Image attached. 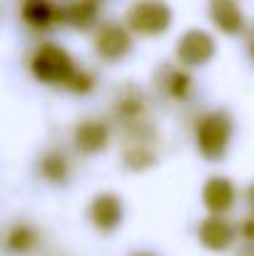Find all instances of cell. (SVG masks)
<instances>
[{
  "instance_id": "6da1fadb",
  "label": "cell",
  "mask_w": 254,
  "mask_h": 256,
  "mask_svg": "<svg viewBox=\"0 0 254 256\" xmlns=\"http://www.w3.org/2000/svg\"><path fill=\"white\" fill-rule=\"evenodd\" d=\"M30 70L35 75V80L40 82H50V85H70L73 78L78 75V68L73 62V58L60 48V45H43L33 60H30Z\"/></svg>"
},
{
  "instance_id": "ba28073f",
  "label": "cell",
  "mask_w": 254,
  "mask_h": 256,
  "mask_svg": "<svg viewBox=\"0 0 254 256\" xmlns=\"http://www.w3.org/2000/svg\"><path fill=\"white\" fill-rule=\"evenodd\" d=\"M90 219L100 232H112L122 222V202L115 194H100L90 204Z\"/></svg>"
},
{
  "instance_id": "3957f363",
  "label": "cell",
  "mask_w": 254,
  "mask_h": 256,
  "mask_svg": "<svg viewBox=\"0 0 254 256\" xmlns=\"http://www.w3.org/2000/svg\"><path fill=\"white\" fill-rule=\"evenodd\" d=\"M127 22L140 35H160L172 22V10L162 0H142L130 8Z\"/></svg>"
},
{
  "instance_id": "d6986e66",
  "label": "cell",
  "mask_w": 254,
  "mask_h": 256,
  "mask_svg": "<svg viewBox=\"0 0 254 256\" xmlns=\"http://www.w3.org/2000/svg\"><path fill=\"white\" fill-rule=\"evenodd\" d=\"M247 199H249V209H252V214H254V184L249 186V192H247Z\"/></svg>"
},
{
  "instance_id": "5bb4252c",
  "label": "cell",
  "mask_w": 254,
  "mask_h": 256,
  "mask_svg": "<svg viewBox=\"0 0 254 256\" xmlns=\"http://www.w3.org/2000/svg\"><path fill=\"white\" fill-rule=\"evenodd\" d=\"M53 15L55 12H53V5L48 0H28L23 5V18L35 28H45L53 20Z\"/></svg>"
},
{
  "instance_id": "9c48e42d",
  "label": "cell",
  "mask_w": 254,
  "mask_h": 256,
  "mask_svg": "<svg viewBox=\"0 0 254 256\" xmlns=\"http://www.w3.org/2000/svg\"><path fill=\"white\" fill-rule=\"evenodd\" d=\"M202 202L212 214H224L234 204V184L224 176H212L202 189Z\"/></svg>"
},
{
  "instance_id": "5b68a950",
  "label": "cell",
  "mask_w": 254,
  "mask_h": 256,
  "mask_svg": "<svg viewBox=\"0 0 254 256\" xmlns=\"http://www.w3.org/2000/svg\"><path fill=\"white\" fill-rule=\"evenodd\" d=\"M212 55H214V40L204 30H189L177 42V58L189 68H199L209 62Z\"/></svg>"
},
{
  "instance_id": "8fae6325",
  "label": "cell",
  "mask_w": 254,
  "mask_h": 256,
  "mask_svg": "<svg viewBox=\"0 0 254 256\" xmlns=\"http://www.w3.org/2000/svg\"><path fill=\"white\" fill-rule=\"evenodd\" d=\"M209 12H212L214 25H217L222 32H227V35L242 32V28H244V15H242V10L237 8L234 0H212Z\"/></svg>"
},
{
  "instance_id": "4fadbf2b",
  "label": "cell",
  "mask_w": 254,
  "mask_h": 256,
  "mask_svg": "<svg viewBox=\"0 0 254 256\" xmlns=\"http://www.w3.org/2000/svg\"><path fill=\"white\" fill-rule=\"evenodd\" d=\"M115 112L117 117L130 127V124H137L142 122V114H145V100L140 92H125L117 97V104H115Z\"/></svg>"
},
{
  "instance_id": "8992f818",
  "label": "cell",
  "mask_w": 254,
  "mask_h": 256,
  "mask_svg": "<svg viewBox=\"0 0 254 256\" xmlns=\"http://www.w3.org/2000/svg\"><path fill=\"white\" fill-rule=\"evenodd\" d=\"M95 48L97 52L105 58V60H120L130 52L132 48V40L127 35V30L117 22H107L100 28L97 32V40H95Z\"/></svg>"
},
{
  "instance_id": "52a82bcc",
  "label": "cell",
  "mask_w": 254,
  "mask_h": 256,
  "mask_svg": "<svg viewBox=\"0 0 254 256\" xmlns=\"http://www.w3.org/2000/svg\"><path fill=\"white\" fill-rule=\"evenodd\" d=\"M199 242L209 252H224L234 242V229L227 219H222V214H212L199 224Z\"/></svg>"
},
{
  "instance_id": "30bf717a",
  "label": "cell",
  "mask_w": 254,
  "mask_h": 256,
  "mask_svg": "<svg viewBox=\"0 0 254 256\" xmlns=\"http://www.w3.org/2000/svg\"><path fill=\"white\" fill-rule=\"evenodd\" d=\"M107 140H110V130L100 120H85L75 130V144L87 154H95V152L105 150Z\"/></svg>"
},
{
  "instance_id": "ffe728a7",
  "label": "cell",
  "mask_w": 254,
  "mask_h": 256,
  "mask_svg": "<svg viewBox=\"0 0 254 256\" xmlns=\"http://www.w3.org/2000/svg\"><path fill=\"white\" fill-rule=\"evenodd\" d=\"M252 58H254V40H252Z\"/></svg>"
},
{
  "instance_id": "44dd1931",
  "label": "cell",
  "mask_w": 254,
  "mask_h": 256,
  "mask_svg": "<svg viewBox=\"0 0 254 256\" xmlns=\"http://www.w3.org/2000/svg\"><path fill=\"white\" fill-rule=\"evenodd\" d=\"M137 256H152V254H137Z\"/></svg>"
},
{
  "instance_id": "2e32d148",
  "label": "cell",
  "mask_w": 254,
  "mask_h": 256,
  "mask_svg": "<svg viewBox=\"0 0 254 256\" xmlns=\"http://www.w3.org/2000/svg\"><path fill=\"white\" fill-rule=\"evenodd\" d=\"M40 170H43V174H45L48 179H53V182H65V176H68V162H65L60 154H48V157L40 162Z\"/></svg>"
},
{
  "instance_id": "ac0fdd59",
  "label": "cell",
  "mask_w": 254,
  "mask_h": 256,
  "mask_svg": "<svg viewBox=\"0 0 254 256\" xmlns=\"http://www.w3.org/2000/svg\"><path fill=\"white\" fill-rule=\"evenodd\" d=\"M239 232H242V236H247V239H254V214L249 216V219H244V222H242Z\"/></svg>"
},
{
  "instance_id": "9a60e30c",
  "label": "cell",
  "mask_w": 254,
  "mask_h": 256,
  "mask_svg": "<svg viewBox=\"0 0 254 256\" xmlns=\"http://www.w3.org/2000/svg\"><path fill=\"white\" fill-rule=\"evenodd\" d=\"M33 242H35V236H33V232H30L28 226H15V229L8 234V249H10L13 254H25V252L33 246Z\"/></svg>"
},
{
  "instance_id": "7a4b0ae2",
  "label": "cell",
  "mask_w": 254,
  "mask_h": 256,
  "mask_svg": "<svg viewBox=\"0 0 254 256\" xmlns=\"http://www.w3.org/2000/svg\"><path fill=\"white\" fill-rule=\"evenodd\" d=\"M229 137H232V122L224 112H209L207 117H202L197 127V147L204 160L224 157Z\"/></svg>"
},
{
  "instance_id": "277c9868",
  "label": "cell",
  "mask_w": 254,
  "mask_h": 256,
  "mask_svg": "<svg viewBox=\"0 0 254 256\" xmlns=\"http://www.w3.org/2000/svg\"><path fill=\"white\" fill-rule=\"evenodd\" d=\"M155 162V132L150 124L137 122L127 127L125 137V164L130 170H145Z\"/></svg>"
},
{
  "instance_id": "e0dca14e",
  "label": "cell",
  "mask_w": 254,
  "mask_h": 256,
  "mask_svg": "<svg viewBox=\"0 0 254 256\" xmlns=\"http://www.w3.org/2000/svg\"><path fill=\"white\" fill-rule=\"evenodd\" d=\"M68 18H70V22H75L78 28H87L92 20H95V5L92 2H75L73 8H70V12H68Z\"/></svg>"
},
{
  "instance_id": "7c38bea8",
  "label": "cell",
  "mask_w": 254,
  "mask_h": 256,
  "mask_svg": "<svg viewBox=\"0 0 254 256\" xmlns=\"http://www.w3.org/2000/svg\"><path fill=\"white\" fill-rule=\"evenodd\" d=\"M157 85L162 87V92L172 100H187L192 94V78L172 65H165L157 72Z\"/></svg>"
}]
</instances>
